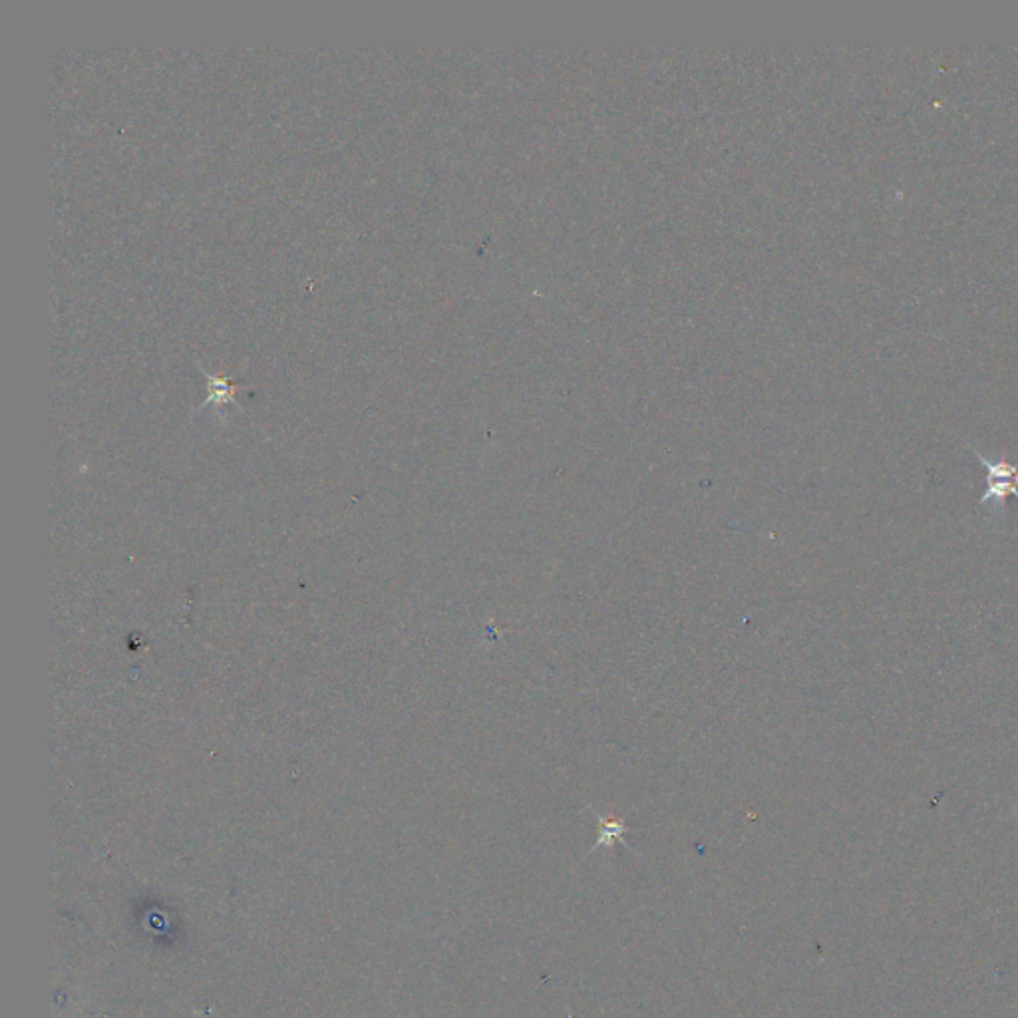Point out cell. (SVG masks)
Listing matches in <instances>:
<instances>
[{"instance_id":"obj_1","label":"cell","mask_w":1018,"mask_h":1018,"mask_svg":"<svg viewBox=\"0 0 1018 1018\" xmlns=\"http://www.w3.org/2000/svg\"><path fill=\"white\" fill-rule=\"evenodd\" d=\"M971 450L977 454V458L983 464L985 474H987V488H985V494L981 496L979 504L989 506V508L1005 509L1007 500L1011 496L1018 500V464H1011L1007 460L991 462L979 450H975V448H971Z\"/></svg>"},{"instance_id":"obj_2","label":"cell","mask_w":1018,"mask_h":1018,"mask_svg":"<svg viewBox=\"0 0 1018 1018\" xmlns=\"http://www.w3.org/2000/svg\"><path fill=\"white\" fill-rule=\"evenodd\" d=\"M589 810H591V808H589ZM591 812H593V810H591ZM593 816H595V818H597V822H599V838H597V844L591 848L589 853H593V851H597V849L601 848H613V844H615V842H619V844H623L625 848L631 849L629 848V844L625 842V838H623V834H625V830H627V824H625V820H623V818H607V820H605V818H601L597 812H593Z\"/></svg>"}]
</instances>
